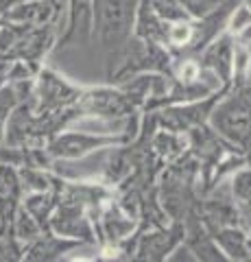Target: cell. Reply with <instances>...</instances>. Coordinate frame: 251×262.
Returning a JSON list of instances; mask_svg holds the SVG:
<instances>
[{
	"mask_svg": "<svg viewBox=\"0 0 251 262\" xmlns=\"http://www.w3.org/2000/svg\"><path fill=\"white\" fill-rule=\"evenodd\" d=\"M138 0H94V31L105 48L116 51L127 44L135 24Z\"/></svg>",
	"mask_w": 251,
	"mask_h": 262,
	"instance_id": "6da1fadb",
	"label": "cell"
},
{
	"mask_svg": "<svg viewBox=\"0 0 251 262\" xmlns=\"http://www.w3.org/2000/svg\"><path fill=\"white\" fill-rule=\"evenodd\" d=\"M216 134L230 138L232 142L245 144L251 138V101L247 96L230 98L212 112Z\"/></svg>",
	"mask_w": 251,
	"mask_h": 262,
	"instance_id": "7a4b0ae2",
	"label": "cell"
},
{
	"mask_svg": "<svg viewBox=\"0 0 251 262\" xmlns=\"http://www.w3.org/2000/svg\"><path fill=\"white\" fill-rule=\"evenodd\" d=\"M127 138H109V136H92V134H79V131H70V134H55L51 136L46 146V153L55 160H79L85 158L103 146H114L125 142Z\"/></svg>",
	"mask_w": 251,
	"mask_h": 262,
	"instance_id": "3957f363",
	"label": "cell"
},
{
	"mask_svg": "<svg viewBox=\"0 0 251 262\" xmlns=\"http://www.w3.org/2000/svg\"><path fill=\"white\" fill-rule=\"evenodd\" d=\"M81 92L70 85L66 79L59 77L53 70H42L37 85V98H35V114H48V112H63L70 105L77 103Z\"/></svg>",
	"mask_w": 251,
	"mask_h": 262,
	"instance_id": "277c9868",
	"label": "cell"
},
{
	"mask_svg": "<svg viewBox=\"0 0 251 262\" xmlns=\"http://www.w3.org/2000/svg\"><path fill=\"white\" fill-rule=\"evenodd\" d=\"M135 103L129 98L127 92H118L111 88H99L90 90L87 94L77 98L75 110L77 114H92V116H105V118H118L125 114H131Z\"/></svg>",
	"mask_w": 251,
	"mask_h": 262,
	"instance_id": "5b68a950",
	"label": "cell"
},
{
	"mask_svg": "<svg viewBox=\"0 0 251 262\" xmlns=\"http://www.w3.org/2000/svg\"><path fill=\"white\" fill-rule=\"evenodd\" d=\"M22 182L18 168L7 162H0V234H7L11 229L15 212L22 201Z\"/></svg>",
	"mask_w": 251,
	"mask_h": 262,
	"instance_id": "8992f818",
	"label": "cell"
},
{
	"mask_svg": "<svg viewBox=\"0 0 251 262\" xmlns=\"http://www.w3.org/2000/svg\"><path fill=\"white\" fill-rule=\"evenodd\" d=\"M72 247H77V241L75 238H63V236H55L53 232H46L39 234L35 241L27 243L22 247V253H24V260H55L59 258L63 251H68Z\"/></svg>",
	"mask_w": 251,
	"mask_h": 262,
	"instance_id": "52a82bcc",
	"label": "cell"
},
{
	"mask_svg": "<svg viewBox=\"0 0 251 262\" xmlns=\"http://www.w3.org/2000/svg\"><path fill=\"white\" fill-rule=\"evenodd\" d=\"M184 236V229L179 225L171 227L168 232H159V234H147L142 236L140 241V247H138V258H144V260H159L164 258L166 253H171L177 243L181 241Z\"/></svg>",
	"mask_w": 251,
	"mask_h": 262,
	"instance_id": "ba28073f",
	"label": "cell"
},
{
	"mask_svg": "<svg viewBox=\"0 0 251 262\" xmlns=\"http://www.w3.org/2000/svg\"><path fill=\"white\" fill-rule=\"evenodd\" d=\"M206 66L216 70V75L221 77L223 81L230 79V72H232V66H234V53H232V46H230V39L227 37H221L216 39L206 51Z\"/></svg>",
	"mask_w": 251,
	"mask_h": 262,
	"instance_id": "9c48e42d",
	"label": "cell"
},
{
	"mask_svg": "<svg viewBox=\"0 0 251 262\" xmlns=\"http://www.w3.org/2000/svg\"><path fill=\"white\" fill-rule=\"evenodd\" d=\"M214 238L221 243L223 251L227 253L230 258H236V260H249V243H247V236L240 232L236 227H223L218 229Z\"/></svg>",
	"mask_w": 251,
	"mask_h": 262,
	"instance_id": "30bf717a",
	"label": "cell"
},
{
	"mask_svg": "<svg viewBox=\"0 0 251 262\" xmlns=\"http://www.w3.org/2000/svg\"><path fill=\"white\" fill-rule=\"evenodd\" d=\"M133 221L129 214H120L118 210H109L107 216H105V229H107V236L111 238H123L127 232H131Z\"/></svg>",
	"mask_w": 251,
	"mask_h": 262,
	"instance_id": "8fae6325",
	"label": "cell"
},
{
	"mask_svg": "<svg viewBox=\"0 0 251 262\" xmlns=\"http://www.w3.org/2000/svg\"><path fill=\"white\" fill-rule=\"evenodd\" d=\"M186 13L194 15V18H203V15L212 13L214 9H218V5L223 3V0H177Z\"/></svg>",
	"mask_w": 251,
	"mask_h": 262,
	"instance_id": "7c38bea8",
	"label": "cell"
},
{
	"mask_svg": "<svg viewBox=\"0 0 251 262\" xmlns=\"http://www.w3.org/2000/svg\"><path fill=\"white\" fill-rule=\"evenodd\" d=\"M234 194L240 203L251 206V170H242L234 177Z\"/></svg>",
	"mask_w": 251,
	"mask_h": 262,
	"instance_id": "4fadbf2b",
	"label": "cell"
},
{
	"mask_svg": "<svg viewBox=\"0 0 251 262\" xmlns=\"http://www.w3.org/2000/svg\"><path fill=\"white\" fill-rule=\"evenodd\" d=\"M242 39H251V24H249V27H247V31H245V33H242Z\"/></svg>",
	"mask_w": 251,
	"mask_h": 262,
	"instance_id": "5bb4252c",
	"label": "cell"
},
{
	"mask_svg": "<svg viewBox=\"0 0 251 262\" xmlns=\"http://www.w3.org/2000/svg\"><path fill=\"white\" fill-rule=\"evenodd\" d=\"M249 9H251V0H249Z\"/></svg>",
	"mask_w": 251,
	"mask_h": 262,
	"instance_id": "9a60e30c",
	"label": "cell"
},
{
	"mask_svg": "<svg viewBox=\"0 0 251 262\" xmlns=\"http://www.w3.org/2000/svg\"><path fill=\"white\" fill-rule=\"evenodd\" d=\"M18 3H24V0H18Z\"/></svg>",
	"mask_w": 251,
	"mask_h": 262,
	"instance_id": "2e32d148",
	"label": "cell"
}]
</instances>
